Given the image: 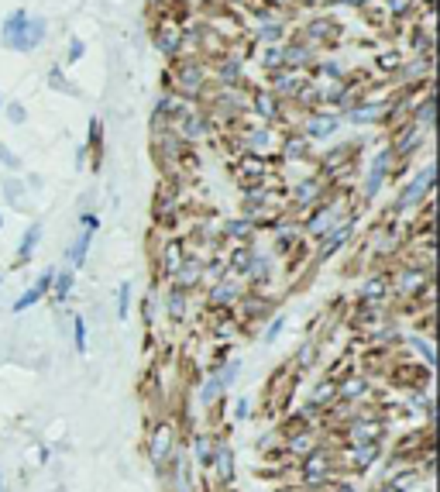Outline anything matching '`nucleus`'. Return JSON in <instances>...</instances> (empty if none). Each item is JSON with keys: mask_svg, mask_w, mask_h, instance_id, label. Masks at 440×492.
I'll return each instance as SVG.
<instances>
[{"mask_svg": "<svg viewBox=\"0 0 440 492\" xmlns=\"http://www.w3.org/2000/svg\"><path fill=\"white\" fill-rule=\"evenodd\" d=\"M262 66H265V69H272V73H275V69H282V66H285V45L268 49V52L262 55Z\"/></svg>", "mask_w": 440, "mask_h": 492, "instance_id": "nucleus-28", "label": "nucleus"}, {"mask_svg": "<svg viewBox=\"0 0 440 492\" xmlns=\"http://www.w3.org/2000/svg\"><path fill=\"white\" fill-rule=\"evenodd\" d=\"M100 141H103V124L93 117V121H89V145H93V148H100Z\"/></svg>", "mask_w": 440, "mask_h": 492, "instance_id": "nucleus-40", "label": "nucleus"}, {"mask_svg": "<svg viewBox=\"0 0 440 492\" xmlns=\"http://www.w3.org/2000/svg\"><path fill=\"white\" fill-rule=\"evenodd\" d=\"M420 7V0H385V14L389 17H406Z\"/></svg>", "mask_w": 440, "mask_h": 492, "instance_id": "nucleus-27", "label": "nucleus"}, {"mask_svg": "<svg viewBox=\"0 0 440 492\" xmlns=\"http://www.w3.org/2000/svg\"><path fill=\"white\" fill-rule=\"evenodd\" d=\"M193 458H200V465H203V468H210L213 451H210V441H206V437H196V441H193Z\"/></svg>", "mask_w": 440, "mask_h": 492, "instance_id": "nucleus-35", "label": "nucleus"}, {"mask_svg": "<svg viewBox=\"0 0 440 492\" xmlns=\"http://www.w3.org/2000/svg\"><path fill=\"white\" fill-rule=\"evenodd\" d=\"M248 107H252L255 114H262L265 121L279 117V110H282V103H279V97H275L272 90H255V94H252V100H248Z\"/></svg>", "mask_w": 440, "mask_h": 492, "instance_id": "nucleus-13", "label": "nucleus"}, {"mask_svg": "<svg viewBox=\"0 0 440 492\" xmlns=\"http://www.w3.org/2000/svg\"><path fill=\"white\" fill-rule=\"evenodd\" d=\"M282 331H285V313H279V317L268 324V331H265V344H275Z\"/></svg>", "mask_w": 440, "mask_h": 492, "instance_id": "nucleus-36", "label": "nucleus"}, {"mask_svg": "<svg viewBox=\"0 0 440 492\" xmlns=\"http://www.w3.org/2000/svg\"><path fill=\"white\" fill-rule=\"evenodd\" d=\"M80 224H83V231L96 234V227H100V217H96V213H80Z\"/></svg>", "mask_w": 440, "mask_h": 492, "instance_id": "nucleus-44", "label": "nucleus"}, {"mask_svg": "<svg viewBox=\"0 0 440 492\" xmlns=\"http://www.w3.org/2000/svg\"><path fill=\"white\" fill-rule=\"evenodd\" d=\"M220 393H224V386H220L217 379H210V383L203 386V393H200V403H203V406H210V403H217V396H220Z\"/></svg>", "mask_w": 440, "mask_h": 492, "instance_id": "nucleus-38", "label": "nucleus"}, {"mask_svg": "<svg viewBox=\"0 0 440 492\" xmlns=\"http://www.w3.org/2000/svg\"><path fill=\"white\" fill-rule=\"evenodd\" d=\"M279 38H282V24L275 21V24H265L262 31L255 35V45H268V42H272V45H279Z\"/></svg>", "mask_w": 440, "mask_h": 492, "instance_id": "nucleus-33", "label": "nucleus"}, {"mask_svg": "<svg viewBox=\"0 0 440 492\" xmlns=\"http://www.w3.org/2000/svg\"><path fill=\"white\" fill-rule=\"evenodd\" d=\"M406 341H410V348H413V351H420V355H423L427 369H434V362H437V355H434V344H430V341H423L420 334H410Z\"/></svg>", "mask_w": 440, "mask_h": 492, "instance_id": "nucleus-24", "label": "nucleus"}, {"mask_svg": "<svg viewBox=\"0 0 440 492\" xmlns=\"http://www.w3.org/2000/svg\"><path fill=\"white\" fill-rule=\"evenodd\" d=\"M410 42H413V49H416L420 55H434V35H430L427 28H416Z\"/></svg>", "mask_w": 440, "mask_h": 492, "instance_id": "nucleus-25", "label": "nucleus"}, {"mask_svg": "<svg viewBox=\"0 0 440 492\" xmlns=\"http://www.w3.org/2000/svg\"><path fill=\"white\" fill-rule=\"evenodd\" d=\"M0 107H3V100H0Z\"/></svg>", "mask_w": 440, "mask_h": 492, "instance_id": "nucleus-51", "label": "nucleus"}, {"mask_svg": "<svg viewBox=\"0 0 440 492\" xmlns=\"http://www.w3.org/2000/svg\"><path fill=\"white\" fill-rule=\"evenodd\" d=\"M38 241H42V224H31V227L21 234V245H17V262H21V265H24V262L35 255Z\"/></svg>", "mask_w": 440, "mask_h": 492, "instance_id": "nucleus-18", "label": "nucleus"}, {"mask_svg": "<svg viewBox=\"0 0 440 492\" xmlns=\"http://www.w3.org/2000/svg\"><path fill=\"white\" fill-rule=\"evenodd\" d=\"M127 313H131V283H121L117 286V317L127 320Z\"/></svg>", "mask_w": 440, "mask_h": 492, "instance_id": "nucleus-31", "label": "nucleus"}, {"mask_svg": "<svg viewBox=\"0 0 440 492\" xmlns=\"http://www.w3.org/2000/svg\"><path fill=\"white\" fill-rule=\"evenodd\" d=\"M351 231H354V220H344V224H337V231L331 227V231L324 234L327 241H324V252H320V258H331V255H334L337 248H344V241L351 238Z\"/></svg>", "mask_w": 440, "mask_h": 492, "instance_id": "nucleus-15", "label": "nucleus"}, {"mask_svg": "<svg viewBox=\"0 0 440 492\" xmlns=\"http://www.w3.org/2000/svg\"><path fill=\"white\" fill-rule=\"evenodd\" d=\"M378 492H406V486H403V482H392L389 489H378Z\"/></svg>", "mask_w": 440, "mask_h": 492, "instance_id": "nucleus-48", "label": "nucleus"}, {"mask_svg": "<svg viewBox=\"0 0 440 492\" xmlns=\"http://www.w3.org/2000/svg\"><path fill=\"white\" fill-rule=\"evenodd\" d=\"M320 190H324V183H320V179H306V183H299V186H296L292 200H296V203H317Z\"/></svg>", "mask_w": 440, "mask_h": 492, "instance_id": "nucleus-21", "label": "nucleus"}, {"mask_svg": "<svg viewBox=\"0 0 440 492\" xmlns=\"http://www.w3.org/2000/svg\"><path fill=\"white\" fill-rule=\"evenodd\" d=\"M430 190H434V166H423V173L399 193V200L392 203V210L396 213H403V210H413V207H420L423 200L430 197Z\"/></svg>", "mask_w": 440, "mask_h": 492, "instance_id": "nucleus-1", "label": "nucleus"}, {"mask_svg": "<svg viewBox=\"0 0 440 492\" xmlns=\"http://www.w3.org/2000/svg\"><path fill=\"white\" fill-rule=\"evenodd\" d=\"M252 255H255V252H248V248H238V255H234V269H238V272H248V265H252Z\"/></svg>", "mask_w": 440, "mask_h": 492, "instance_id": "nucleus-39", "label": "nucleus"}, {"mask_svg": "<svg viewBox=\"0 0 440 492\" xmlns=\"http://www.w3.org/2000/svg\"><path fill=\"white\" fill-rule=\"evenodd\" d=\"M0 227H3V213H0Z\"/></svg>", "mask_w": 440, "mask_h": 492, "instance_id": "nucleus-50", "label": "nucleus"}, {"mask_svg": "<svg viewBox=\"0 0 440 492\" xmlns=\"http://www.w3.org/2000/svg\"><path fill=\"white\" fill-rule=\"evenodd\" d=\"M173 451H176V430H173L169 423H162V427L155 430V437H152V462H155L159 468H166V462L173 458Z\"/></svg>", "mask_w": 440, "mask_h": 492, "instance_id": "nucleus-7", "label": "nucleus"}, {"mask_svg": "<svg viewBox=\"0 0 440 492\" xmlns=\"http://www.w3.org/2000/svg\"><path fill=\"white\" fill-rule=\"evenodd\" d=\"M155 49L169 59L182 55V28H179L173 17H162V24L155 28Z\"/></svg>", "mask_w": 440, "mask_h": 492, "instance_id": "nucleus-2", "label": "nucleus"}, {"mask_svg": "<svg viewBox=\"0 0 440 492\" xmlns=\"http://www.w3.org/2000/svg\"><path fill=\"white\" fill-rule=\"evenodd\" d=\"M389 293V283H382V279H371V283H364L361 286V299H375V296Z\"/></svg>", "mask_w": 440, "mask_h": 492, "instance_id": "nucleus-37", "label": "nucleus"}, {"mask_svg": "<svg viewBox=\"0 0 440 492\" xmlns=\"http://www.w3.org/2000/svg\"><path fill=\"white\" fill-rule=\"evenodd\" d=\"M354 396H364V383H344V399H354Z\"/></svg>", "mask_w": 440, "mask_h": 492, "instance_id": "nucleus-46", "label": "nucleus"}, {"mask_svg": "<svg viewBox=\"0 0 440 492\" xmlns=\"http://www.w3.org/2000/svg\"><path fill=\"white\" fill-rule=\"evenodd\" d=\"M420 141H423V128L410 121V124H406V131L399 134V141H396L389 152H392V159H403V155H410L413 148H420Z\"/></svg>", "mask_w": 440, "mask_h": 492, "instance_id": "nucleus-12", "label": "nucleus"}, {"mask_svg": "<svg viewBox=\"0 0 440 492\" xmlns=\"http://www.w3.org/2000/svg\"><path fill=\"white\" fill-rule=\"evenodd\" d=\"M331 227H337V207H334V203H324V207H317V210L310 213L306 231H310L313 238H324Z\"/></svg>", "mask_w": 440, "mask_h": 492, "instance_id": "nucleus-10", "label": "nucleus"}, {"mask_svg": "<svg viewBox=\"0 0 440 492\" xmlns=\"http://www.w3.org/2000/svg\"><path fill=\"white\" fill-rule=\"evenodd\" d=\"M89 241H93V234H89V231H80V238L73 241V248H69V265H73V269H83V265H87Z\"/></svg>", "mask_w": 440, "mask_h": 492, "instance_id": "nucleus-19", "label": "nucleus"}, {"mask_svg": "<svg viewBox=\"0 0 440 492\" xmlns=\"http://www.w3.org/2000/svg\"><path fill=\"white\" fill-rule=\"evenodd\" d=\"M238 372H241V358H231V362H227V369H220V372H217L213 379H217V383H220L224 389H231V383L238 379Z\"/></svg>", "mask_w": 440, "mask_h": 492, "instance_id": "nucleus-30", "label": "nucleus"}, {"mask_svg": "<svg viewBox=\"0 0 440 492\" xmlns=\"http://www.w3.org/2000/svg\"><path fill=\"white\" fill-rule=\"evenodd\" d=\"M80 59H83V42L73 38V42H69V59H66V62H80Z\"/></svg>", "mask_w": 440, "mask_h": 492, "instance_id": "nucleus-45", "label": "nucleus"}, {"mask_svg": "<svg viewBox=\"0 0 440 492\" xmlns=\"http://www.w3.org/2000/svg\"><path fill=\"white\" fill-rule=\"evenodd\" d=\"M313 55H317V49H310L306 42H303V45H289V49H285V69L313 66Z\"/></svg>", "mask_w": 440, "mask_h": 492, "instance_id": "nucleus-17", "label": "nucleus"}, {"mask_svg": "<svg viewBox=\"0 0 440 492\" xmlns=\"http://www.w3.org/2000/svg\"><path fill=\"white\" fill-rule=\"evenodd\" d=\"M248 413H252V399L245 396V399L234 403V420H248Z\"/></svg>", "mask_w": 440, "mask_h": 492, "instance_id": "nucleus-43", "label": "nucleus"}, {"mask_svg": "<svg viewBox=\"0 0 440 492\" xmlns=\"http://www.w3.org/2000/svg\"><path fill=\"white\" fill-rule=\"evenodd\" d=\"M389 166H392V152L385 148V152H378L375 155V162L368 166V176H364V200H375L378 197V190H382V183H385V176H389Z\"/></svg>", "mask_w": 440, "mask_h": 492, "instance_id": "nucleus-3", "label": "nucleus"}, {"mask_svg": "<svg viewBox=\"0 0 440 492\" xmlns=\"http://www.w3.org/2000/svg\"><path fill=\"white\" fill-rule=\"evenodd\" d=\"M7 193H10V200H17L21 197V186H17V183H7Z\"/></svg>", "mask_w": 440, "mask_h": 492, "instance_id": "nucleus-47", "label": "nucleus"}, {"mask_svg": "<svg viewBox=\"0 0 440 492\" xmlns=\"http://www.w3.org/2000/svg\"><path fill=\"white\" fill-rule=\"evenodd\" d=\"M73 286H76V276H73V269H62V272H55V276H52V290H49V293H52V299H55V306L69 299Z\"/></svg>", "mask_w": 440, "mask_h": 492, "instance_id": "nucleus-16", "label": "nucleus"}, {"mask_svg": "<svg viewBox=\"0 0 440 492\" xmlns=\"http://www.w3.org/2000/svg\"><path fill=\"white\" fill-rule=\"evenodd\" d=\"M337 128H341V121H337L334 114H313V117H306V121H303V138H310V141H324V138H331Z\"/></svg>", "mask_w": 440, "mask_h": 492, "instance_id": "nucleus-6", "label": "nucleus"}, {"mask_svg": "<svg viewBox=\"0 0 440 492\" xmlns=\"http://www.w3.org/2000/svg\"><path fill=\"white\" fill-rule=\"evenodd\" d=\"M210 472H217V479H220L224 486L234 482V448H231V444H217V448H213Z\"/></svg>", "mask_w": 440, "mask_h": 492, "instance_id": "nucleus-9", "label": "nucleus"}, {"mask_svg": "<svg viewBox=\"0 0 440 492\" xmlns=\"http://www.w3.org/2000/svg\"><path fill=\"white\" fill-rule=\"evenodd\" d=\"M24 21H28V10H14V14L3 21V31H0L3 49H10V52H24Z\"/></svg>", "mask_w": 440, "mask_h": 492, "instance_id": "nucleus-4", "label": "nucleus"}, {"mask_svg": "<svg viewBox=\"0 0 440 492\" xmlns=\"http://www.w3.org/2000/svg\"><path fill=\"white\" fill-rule=\"evenodd\" d=\"M52 276H55V269H45L31 290H24V293L14 299V306H10V310H14V313H24V310H28V306H35L42 296H49V290H52Z\"/></svg>", "mask_w": 440, "mask_h": 492, "instance_id": "nucleus-8", "label": "nucleus"}, {"mask_svg": "<svg viewBox=\"0 0 440 492\" xmlns=\"http://www.w3.org/2000/svg\"><path fill=\"white\" fill-rule=\"evenodd\" d=\"M0 492H3V468H0Z\"/></svg>", "mask_w": 440, "mask_h": 492, "instance_id": "nucleus-49", "label": "nucleus"}, {"mask_svg": "<svg viewBox=\"0 0 440 492\" xmlns=\"http://www.w3.org/2000/svg\"><path fill=\"white\" fill-rule=\"evenodd\" d=\"M0 114H7L10 124H24V121H28V110H24V103H17V100H10L7 107H0Z\"/></svg>", "mask_w": 440, "mask_h": 492, "instance_id": "nucleus-34", "label": "nucleus"}, {"mask_svg": "<svg viewBox=\"0 0 440 492\" xmlns=\"http://www.w3.org/2000/svg\"><path fill=\"white\" fill-rule=\"evenodd\" d=\"M241 76H245V69H241L238 55H220L217 59V80H220V87H241Z\"/></svg>", "mask_w": 440, "mask_h": 492, "instance_id": "nucleus-11", "label": "nucleus"}, {"mask_svg": "<svg viewBox=\"0 0 440 492\" xmlns=\"http://www.w3.org/2000/svg\"><path fill=\"white\" fill-rule=\"evenodd\" d=\"M73 344L80 355H87V320L83 317H73Z\"/></svg>", "mask_w": 440, "mask_h": 492, "instance_id": "nucleus-32", "label": "nucleus"}, {"mask_svg": "<svg viewBox=\"0 0 440 492\" xmlns=\"http://www.w3.org/2000/svg\"><path fill=\"white\" fill-rule=\"evenodd\" d=\"M306 152H310L306 138H289V141H282V155H285V159H303Z\"/></svg>", "mask_w": 440, "mask_h": 492, "instance_id": "nucleus-29", "label": "nucleus"}, {"mask_svg": "<svg viewBox=\"0 0 440 492\" xmlns=\"http://www.w3.org/2000/svg\"><path fill=\"white\" fill-rule=\"evenodd\" d=\"M49 87H52V90H59V94H69V97H76L73 83L66 80V73H62L59 66H52V69H49Z\"/></svg>", "mask_w": 440, "mask_h": 492, "instance_id": "nucleus-26", "label": "nucleus"}, {"mask_svg": "<svg viewBox=\"0 0 440 492\" xmlns=\"http://www.w3.org/2000/svg\"><path fill=\"white\" fill-rule=\"evenodd\" d=\"M45 35H49V24H45V17H31L28 14V21H24V52H35L42 42H45Z\"/></svg>", "mask_w": 440, "mask_h": 492, "instance_id": "nucleus-14", "label": "nucleus"}, {"mask_svg": "<svg viewBox=\"0 0 440 492\" xmlns=\"http://www.w3.org/2000/svg\"><path fill=\"white\" fill-rule=\"evenodd\" d=\"M234 299H238V286H234V283H224V279H217V283H213L210 306H220V303H224V306H231Z\"/></svg>", "mask_w": 440, "mask_h": 492, "instance_id": "nucleus-20", "label": "nucleus"}, {"mask_svg": "<svg viewBox=\"0 0 440 492\" xmlns=\"http://www.w3.org/2000/svg\"><path fill=\"white\" fill-rule=\"evenodd\" d=\"M224 231H227L231 238H245V234H252V224H248V220H234V224L224 227Z\"/></svg>", "mask_w": 440, "mask_h": 492, "instance_id": "nucleus-41", "label": "nucleus"}, {"mask_svg": "<svg viewBox=\"0 0 440 492\" xmlns=\"http://www.w3.org/2000/svg\"><path fill=\"white\" fill-rule=\"evenodd\" d=\"M166 303H169V317H173V320H179V317L186 313V290H179L176 283H173V286H169V299H166Z\"/></svg>", "mask_w": 440, "mask_h": 492, "instance_id": "nucleus-23", "label": "nucleus"}, {"mask_svg": "<svg viewBox=\"0 0 440 492\" xmlns=\"http://www.w3.org/2000/svg\"><path fill=\"white\" fill-rule=\"evenodd\" d=\"M337 24L331 21V17H313V21H306V35H303V42L310 45V49H320V45H331L334 38H337Z\"/></svg>", "mask_w": 440, "mask_h": 492, "instance_id": "nucleus-5", "label": "nucleus"}, {"mask_svg": "<svg viewBox=\"0 0 440 492\" xmlns=\"http://www.w3.org/2000/svg\"><path fill=\"white\" fill-rule=\"evenodd\" d=\"M179 252H182L179 245H166V252H162V272H166L169 279H173V276H176V272H179V265L186 262V258H182Z\"/></svg>", "mask_w": 440, "mask_h": 492, "instance_id": "nucleus-22", "label": "nucleus"}, {"mask_svg": "<svg viewBox=\"0 0 440 492\" xmlns=\"http://www.w3.org/2000/svg\"><path fill=\"white\" fill-rule=\"evenodd\" d=\"M0 162H3L7 169H21V159H17V155L7 148V145H0Z\"/></svg>", "mask_w": 440, "mask_h": 492, "instance_id": "nucleus-42", "label": "nucleus"}]
</instances>
